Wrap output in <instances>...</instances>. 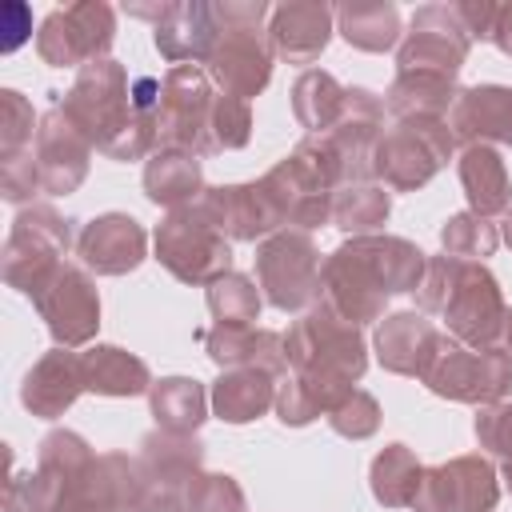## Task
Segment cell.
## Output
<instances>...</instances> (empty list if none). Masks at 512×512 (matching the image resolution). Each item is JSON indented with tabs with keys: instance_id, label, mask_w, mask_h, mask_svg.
Listing matches in <instances>:
<instances>
[{
	"instance_id": "1",
	"label": "cell",
	"mask_w": 512,
	"mask_h": 512,
	"mask_svg": "<svg viewBox=\"0 0 512 512\" xmlns=\"http://www.w3.org/2000/svg\"><path fill=\"white\" fill-rule=\"evenodd\" d=\"M284 348H288L292 376L276 388V412L292 428L316 420L320 412L328 416L356 388V380L368 368L360 324L344 320L324 300L312 304L288 328Z\"/></svg>"
},
{
	"instance_id": "2",
	"label": "cell",
	"mask_w": 512,
	"mask_h": 512,
	"mask_svg": "<svg viewBox=\"0 0 512 512\" xmlns=\"http://www.w3.org/2000/svg\"><path fill=\"white\" fill-rule=\"evenodd\" d=\"M424 268V252L404 236H352L324 260L320 300L352 324L384 320V300L416 292Z\"/></svg>"
},
{
	"instance_id": "3",
	"label": "cell",
	"mask_w": 512,
	"mask_h": 512,
	"mask_svg": "<svg viewBox=\"0 0 512 512\" xmlns=\"http://www.w3.org/2000/svg\"><path fill=\"white\" fill-rule=\"evenodd\" d=\"M60 112L76 124V132L112 160H140L160 148L156 116H144L132 104V80L116 60H92L76 72Z\"/></svg>"
},
{
	"instance_id": "4",
	"label": "cell",
	"mask_w": 512,
	"mask_h": 512,
	"mask_svg": "<svg viewBox=\"0 0 512 512\" xmlns=\"http://www.w3.org/2000/svg\"><path fill=\"white\" fill-rule=\"evenodd\" d=\"M416 292L420 308L444 316L448 332L460 344L512 352V308L504 304L496 276L480 260L432 256Z\"/></svg>"
},
{
	"instance_id": "5",
	"label": "cell",
	"mask_w": 512,
	"mask_h": 512,
	"mask_svg": "<svg viewBox=\"0 0 512 512\" xmlns=\"http://www.w3.org/2000/svg\"><path fill=\"white\" fill-rule=\"evenodd\" d=\"M272 16L268 4H216L220 36L208 52V76L224 88V96H256L272 76V44L260 36V20Z\"/></svg>"
},
{
	"instance_id": "6",
	"label": "cell",
	"mask_w": 512,
	"mask_h": 512,
	"mask_svg": "<svg viewBox=\"0 0 512 512\" xmlns=\"http://www.w3.org/2000/svg\"><path fill=\"white\" fill-rule=\"evenodd\" d=\"M452 128L448 116H408L380 132L372 152V176L384 180L392 192L424 188L448 160H452Z\"/></svg>"
},
{
	"instance_id": "7",
	"label": "cell",
	"mask_w": 512,
	"mask_h": 512,
	"mask_svg": "<svg viewBox=\"0 0 512 512\" xmlns=\"http://www.w3.org/2000/svg\"><path fill=\"white\" fill-rule=\"evenodd\" d=\"M420 380L460 404H500L512 384V352L504 348H468L456 336H440Z\"/></svg>"
},
{
	"instance_id": "8",
	"label": "cell",
	"mask_w": 512,
	"mask_h": 512,
	"mask_svg": "<svg viewBox=\"0 0 512 512\" xmlns=\"http://www.w3.org/2000/svg\"><path fill=\"white\" fill-rule=\"evenodd\" d=\"M156 260L184 284H212L232 264L228 236L204 216L200 204L172 208L156 228Z\"/></svg>"
},
{
	"instance_id": "9",
	"label": "cell",
	"mask_w": 512,
	"mask_h": 512,
	"mask_svg": "<svg viewBox=\"0 0 512 512\" xmlns=\"http://www.w3.org/2000/svg\"><path fill=\"white\" fill-rule=\"evenodd\" d=\"M320 268V252L300 228L276 232L256 248V280L280 312H308L320 304Z\"/></svg>"
},
{
	"instance_id": "10",
	"label": "cell",
	"mask_w": 512,
	"mask_h": 512,
	"mask_svg": "<svg viewBox=\"0 0 512 512\" xmlns=\"http://www.w3.org/2000/svg\"><path fill=\"white\" fill-rule=\"evenodd\" d=\"M212 88L208 72L196 64H176L164 72V92H160V116H156V140L160 148H184L196 156L212 152L208 140V120H212Z\"/></svg>"
},
{
	"instance_id": "11",
	"label": "cell",
	"mask_w": 512,
	"mask_h": 512,
	"mask_svg": "<svg viewBox=\"0 0 512 512\" xmlns=\"http://www.w3.org/2000/svg\"><path fill=\"white\" fill-rule=\"evenodd\" d=\"M72 228L68 220H60L52 208H28L4 248V276L12 288H20L28 300L40 296V288L56 276L60 268V252L68 248Z\"/></svg>"
},
{
	"instance_id": "12",
	"label": "cell",
	"mask_w": 512,
	"mask_h": 512,
	"mask_svg": "<svg viewBox=\"0 0 512 512\" xmlns=\"http://www.w3.org/2000/svg\"><path fill=\"white\" fill-rule=\"evenodd\" d=\"M472 48V36L460 20L456 4H424L412 16L408 40L396 52V72H428L456 80L464 56Z\"/></svg>"
},
{
	"instance_id": "13",
	"label": "cell",
	"mask_w": 512,
	"mask_h": 512,
	"mask_svg": "<svg viewBox=\"0 0 512 512\" xmlns=\"http://www.w3.org/2000/svg\"><path fill=\"white\" fill-rule=\"evenodd\" d=\"M116 36V12L100 0H84V4H68L48 12L36 48L52 68H72V64H92L104 60V52L112 48Z\"/></svg>"
},
{
	"instance_id": "14",
	"label": "cell",
	"mask_w": 512,
	"mask_h": 512,
	"mask_svg": "<svg viewBox=\"0 0 512 512\" xmlns=\"http://www.w3.org/2000/svg\"><path fill=\"white\" fill-rule=\"evenodd\" d=\"M500 500L496 472L484 456H456L424 468L412 508L416 512H492Z\"/></svg>"
},
{
	"instance_id": "15",
	"label": "cell",
	"mask_w": 512,
	"mask_h": 512,
	"mask_svg": "<svg viewBox=\"0 0 512 512\" xmlns=\"http://www.w3.org/2000/svg\"><path fill=\"white\" fill-rule=\"evenodd\" d=\"M32 304L40 308V316L60 348H80L100 328V296H96L92 280L72 264H60L56 276L40 288V296Z\"/></svg>"
},
{
	"instance_id": "16",
	"label": "cell",
	"mask_w": 512,
	"mask_h": 512,
	"mask_svg": "<svg viewBox=\"0 0 512 512\" xmlns=\"http://www.w3.org/2000/svg\"><path fill=\"white\" fill-rule=\"evenodd\" d=\"M204 216L228 236V240H268L284 228V216L276 208V196L264 180L256 184H228V188H204L196 200Z\"/></svg>"
},
{
	"instance_id": "17",
	"label": "cell",
	"mask_w": 512,
	"mask_h": 512,
	"mask_svg": "<svg viewBox=\"0 0 512 512\" xmlns=\"http://www.w3.org/2000/svg\"><path fill=\"white\" fill-rule=\"evenodd\" d=\"M88 152L92 144L76 132V124L52 108L44 120H40V132H36V172H40V192H52V196H68L80 188V180L88 176Z\"/></svg>"
},
{
	"instance_id": "18",
	"label": "cell",
	"mask_w": 512,
	"mask_h": 512,
	"mask_svg": "<svg viewBox=\"0 0 512 512\" xmlns=\"http://www.w3.org/2000/svg\"><path fill=\"white\" fill-rule=\"evenodd\" d=\"M144 244L148 236L140 220H132L128 212H104L80 228L76 256L84 260V268L100 276H124L144 260Z\"/></svg>"
},
{
	"instance_id": "19",
	"label": "cell",
	"mask_w": 512,
	"mask_h": 512,
	"mask_svg": "<svg viewBox=\"0 0 512 512\" xmlns=\"http://www.w3.org/2000/svg\"><path fill=\"white\" fill-rule=\"evenodd\" d=\"M448 128L468 144H512V88L476 84L456 92L448 108Z\"/></svg>"
},
{
	"instance_id": "20",
	"label": "cell",
	"mask_w": 512,
	"mask_h": 512,
	"mask_svg": "<svg viewBox=\"0 0 512 512\" xmlns=\"http://www.w3.org/2000/svg\"><path fill=\"white\" fill-rule=\"evenodd\" d=\"M196 336L204 340V352L220 368H264L272 376L288 372V348L280 332L252 328V324H212Z\"/></svg>"
},
{
	"instance_id": "21",
	"label": "cell",
	"mask_w": 512,
	"mask_h": 512,
	"mask_svg": "<svg viewBox=\"0 0 512 512\" xmlns=\"http://www.w3.org/2000/svg\"><path fill=\"white\" fill-rule=\"evenodd\" d=\"M332 20H336V8L316 4V0L280 4L268 16V44L288 64H312L332 36Z\"/></svg>"
},
{
	"instance_id": "22",
	"label": "cell",
	"mask_w": 512,
	"mask_h": 512,
	"mask_svg": "<svg viewBox=\"0 0 512 512\" xmlns=\"http://www.w3.org/2000/svg\"><path fill=\"white\" fill-rule=\"evenodd\" d=\"M440 332L424 312H392L376 328V360L396 376H420Z\"/></svg>"
},
{
	"instance_id": "23",
	"label": "cell",
	"mask_w": 512,
	"mask_h": 512,
	"mask_svg": "<svg viewBox=\"0 0 512 512\" xmlns=\"http://www.w3.org/2000/svg\"><path fill=\"white\" fill-rule=\"evenodd\" d=\"M220 36V20H216V4H168L164 20L156 24V48L164 60H208L212 44Z\"/></svg>"
},
{
	"instance_id": "24",
	"label": "cell",
	"mask_w": 512,
	"mask_h": 512,
	"mask_svg": "<svg viewBox=\"0 0 512 512\" xmlns=\"http://www.w3.org/2000/svg\"><path fill=\"white\" fill-rule=\"evenodd\" d=\"M84 392V372H80V356L68 352V348H56L48 352L28 376H24V388H20V400L24 408H32L36 416L44 420H56L76 396Z\"/></svg>"
},
{
	"instance_id": "25",
	"label": "cell",
	"mask_w": 512,
	"mask_h": 512,
	"mask_svg": "<svg viewBox=\"0 0 512 512\" xmlns=\"http://www.w3.org/2000/svg\"><path fill=\"white\" fill-rule=\"evenodd\" d=\"M144 192L152 204L172 208H188L204 196V168L196 152L184 148H156L152 160L144 164Z\"/></svg>"
},
{
	"instance_id": "26",
	"label": "cell",
	"mask_w": 512,
	"mask_h": 512,
	"mask_svg": "<svg viewBox=\"0 0 512 512\" xmlns=\"http://www.w3.org/2000/svg\"><path fill=\"white\" fill-rule=\"evenodd\" d=\"M460 184L476 216H500L512 208V180L504 156L492 144H468L460 152Z\"/></svg>"
},
{
	"instance_id": "27",
	"label": "cell",
	"mask_w": 512,
	"mask_h": 512,
	"mask_svg": "<svg viewBox=\"0 0 512 512\" xmlns=\"http://www.w3.org/2000/svg\"><path fill=\"white\" fill-rule=\"evenodd\" d=\"M276 376L264 368H224L212 384V408L228 424H248L276 404Z\"/></svg>"
},
{
	"instance_id": "28",
	"label": "cell",
	"mask_w": 512,
	"mask_h": 512,
	"mask_svg": "<svg viewBox=\"0 0 512 512\" xmlns=\"http://www.w3.org/2000/svg\"><path fill=\"white\" fill-rule=\"evenodd\" d=\"M80 372H84V388L100 392V396H140L152 388L148 364L112 344L80 352Z\"/></svg>"
},
{
	"instance_id": "29",
	"label": "cell",
	"mask_w": 512,
	"mask_h": 512,
	"mask_svg": "<svg viewBox=\"0 0 512 512\" xmlns=\"http://www.w3.org/2000/svg\"><path fill=\"white\" fill-rule=\"evenodd\" d=\"M148 404H152V416L164 432H176V436H192L200 424H204V408H208V396H204V384L200 380H188V376H168V380H156L148 388Z\"/></svg>"
},
{
	"instance_id": "30",
	"label": "cell",
	"mask_w": 512,
	"mask_h": 512,
	"mask_svg": "<svg viewBox=\"0 0 512 512\" xmlns=\"http://www.w3.org/2000/svg\"><path fill=\"white\" fill-rule=\"evenodd\" d=\"M456 100V80L448 76H428V72H396L388 96H384V108L396 116V120H408V116H448Z\"/></svg>"
},
{
	"instance_id": "31",
	"label": "cell",
	"mask_w": 512,
	"mask_h": 512,
	"mask_svg": "<svg viewBox=\"0 0 512 512\" xmlns=\"http://www.w3.org/2000/svg\"><path fill=\"white\" fill-rule=\"evenodd\" d=\"M340 36L360 52H388L400 36V12L388 0H364V4H340L336 8Z\"/></svg>"
},
{
	"instance_id": "32",
	"label": "cell",
	"mask_w": 512,
	"mask_h": 512,
	"mask_svg": "<svg viewBox=\"0 0 512 512\" xmlns=\"http://www.w3.org/2000/svg\"><path fill=\"white\" fill-rule=\"evenodd\" d=\"M420 460L408 444H388L372 468H368V480H372V496L384 504V508H412L416 500V488H420Z\"/></svg>"
},
{
	"instance_id": "33",
	"label": "cell",
	"mask_w": 512,
	"mask_h": 512,
	"mask_svg": "<svg viewBox=\"0 0 512 512\" xmlns=\"http://www.w3.org/2000/svg\"><path fill=\"white\" fill-rule=\"evenodd\" d=\"M344 96H348V88H340L336 76H328L320 68H308L292 88V112L308 128V136H324L340 120Z\"/></svg>"
},
{
	"instance_id": "34",
	"label": "cell",
	"mask_w": 512,
	"mask_h": 512,
	"mask_svg": "<svg viewBox=\"0 0 512 512\" xmlns=\"http://www.w3.org/2000/svg\"><path fill=\"white\" fill-rule=\"evenodd\" d=\"M388 192L376 184H344L332 196V224L352 232V236H372L384 220H388Z\"/></svg>"
},
{
	"instance_id": "35",
	"label": "cell",
	"mask_w": 512,
	"mask_h": 512,
	"mask_svg": "<svg viewBox=\"0 0 512 512\" xmlns=\"http://www.w3.org/2000/svg\"><path fill=\"white\" fill-rule=\"evenodd\" d=\"M208 312L216 324H252L260 316V292L248 276L224 272L208 284Z\"/></svg>"
},
{
	"instance_id": "36",
	"label": "cell",
	"mask_w": 512,
	"mask_h": 512,
	"mask_svg": "<svg viewBox=\"0 0 512 512\" xmlns=\"http://www.w3.org/2000/svg\"><path fill=\"white\" fill-rule=\"evenodd\" d=\"M440 244H444V256H456V260H484L496 252L500 236L496 228L476 216V212H456L452 220H444L440 228Z\"/></svg>"
},
{
	"instance_id": "37",
	"label": "cell",
	"mask_w": 512,
	"mask_h": 512,
	"mask_svg": "<svg viewBox=\"0 0 512 512\" xmlns=\"http://www.w3.org/2000/svg\"><path fill=\"white\" fill-rule=\"evenodd\" d=\"M248 136H252V108H248V100H240V96H216V104H212V120H208L212 152L244 148Z\"/></svg>"
},
{
	"instance_id": "38",
	"label": "cell",
	"mask_w": 512,
	"mask_h": 512,
	"mask_svg": "<svg viewBox=\"0 0 512 512\" xmlns=\"http://www.w3.org/2000/svg\"><path fill=\"white\" fill-rule=\"evenodd\" d=\"M328 424H332L340 436H348V440H364V436H372V432L380 428V404H376L372 392L352 388V392L328 412Z\"/></svg>"
},
{
	"instance_id": "39",
	"label": "cell",
	"mask_w": 512,
	"mask_h": 512,
	"mask_svg": "<svg viewBox=\"0 0 512 512\" xmlns=\"http://www.w3.org/2000/svg\"><path fill=\"white\" fill-rule=\"evenodd\" d=\"M244 492L232 476L224 472H200L192 480V492H188V512H244Z\"/></svg>"
},
{
	"instance_id": "40",
	"label": "cell",
	"mask_w": 512,
	"mask_h": 512,
	"mask_svg": "<svg viewBox=\"0 0 512 512\" xmlns=\"http://www.w3.org/2000/svg\"><path fill=\"white\" fill-rule=\"evenodd\" d=\"M0 124H4V160H12L24 144H32V108L20 92H0Z\"/></svg>"
},
{
	"instance_id": "41",
	"label": "cell",
	"mask_w": 512,
	"mask_h": 512,
	"mask_svg": "<svg viewBox=\"0 0 512 512\" xmlns=\"http://www.w3.org/2000/svg\"><path fill=\"white\" fill-rule=\"evenodd\" d=\"M476 440L480 448L512 460V404H484L476 416Z\"/></svg>"
},
{
	"instance_id": "42",
	"label": "cell",
	"mask_w": 512,
	"mask_h": 512,
	"mask_svg": "<svg viewBox=\"0 0 512 512\" xmlns=\"http://www.w3.org/2000/svg\"><path fill=\"white\" fill-rule=\"evenodd\" d=\"M504 56H512V4H500L496 8V20H492V36H488Z\"/></svg>"
},
{
	"instance_id": "43",
	"label": "cell",
	"mask_w": 512,
	"mask_h": 512,
	"mask_svg": "<svg viewBox=\"0 0 512 512\" xmlns=\"http://www.w3.org/2000/svg\"><path fill=\"white\" fill-rule=\"evenodd\" d=\"M16 500H20V480H12V484H8V512H28V504L20 508Z\"/></svg>"
},
{
	"instance_id": "44",
	"label": "cell",
	"mask_w": 512,
	"mask_h": 512,
	"mask_svg": "<svg viewBox=\"0 0 512 512\" xmlns=\"http://www.w3.org/2000/svg\"><path fill=\"white\" fill-rule=\"evenodd\" d=\"M504 244H508V248H512V208H508V212H504Z\"/></svg>"
},
{
	"instance_id": "45",
	"label": "cell",
	"mask_w": 512,
	"mask_h": 512,
	"mask_svg": "<svg viewBox=\"0 0 512 512\" xmlns=\"http://www.w3.org/2000/svg\"><path fill=\"white\" fill-rule=\"evenodd\" d=\"M504 480H508V488H512V460H504Z\"/></svg>"
}]
</instances>
